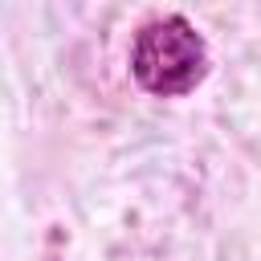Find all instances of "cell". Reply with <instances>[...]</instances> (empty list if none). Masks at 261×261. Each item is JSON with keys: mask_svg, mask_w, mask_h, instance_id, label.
<instances>
[{"mask_svg": "<svg viewBox=\"0 0 261 261\" xmlns=\"http://www.w3.org/2000/svg\"><path fill=\"white\" fill-rule=\"evenodd\" d=\"M130 73L155 98H184L208 73V45L188 16H155L135 33Z\"/></svg>", "mask_w": 261, "mask_h": 261, "instance_id": "6da1fadb", "label": "cell"}]
</instances>
